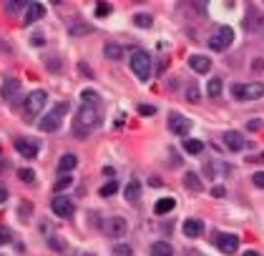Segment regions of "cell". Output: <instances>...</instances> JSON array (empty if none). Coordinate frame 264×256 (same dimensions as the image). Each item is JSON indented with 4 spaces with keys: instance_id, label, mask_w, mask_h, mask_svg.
Returning <instances> with one entry per match:
<instances>
[{
    "instance_id": "6da1fadb",
    "label": "cell",
    "mask_w": 264,
    "mask_h": 256,
    "mask_svg": "<svg viewBox=\"0 0 264 256\" xmlns=\"http://www.w3.org/2000/svg\"><path fill=\"white\" fill-rule=\"evenodd\" d=\"M98 121H101V113H98V108L96 106H88L83 103L81 108H78V113H76V123H73V131H76V136H88V131L91 128H96L98 126Z\"/></svg>"
},
{
    "instance_id": "7a4b0ae2",
    "label": "cell",
    "mask_w": 264,
    "mask_h": 256,
    "mask_svg": "<svg viewBox=\"0 0 264 256\" xmlns=\"http://www.w3.org/2000/svg\"><path fill=\"white\" fill-rule=\"evenodd\" d=\"M68 113V103H56L48 115H43V121L38 123V128L43 131V133H53V131H58L60 128V121H63V115Z\"/></svg>"
},
{
    "instance_id": "3957f363",
    "label": "cell",
    "mask_w": 264,
    "mask_h": 256,
    "mask_svg": "<svg viewBox=\"0 0 264 256\" xmlns=\"http://www.w3.org/2000/svg\"><path fill=\"white\" fill-rule=\"evenodd\" d=\"M128 63H131V71L136 73L139 81H148V78H151L153 71H151V58H148L146 51L136 48V51L131 53V60H128Z\"/></svg>"
},
{
    "instance_id": "277c9868",
    "label": "cell",
    "mask_w": 264,
    "mask_h": 256,
    "mask_svg": "<svg viewBox=\"0 0 264 256\" xmlns=\"http://www.w3.org/2000/svg\"><path fill=\"white\" fill-rule=\"evenodd\" d=\"M46 103H48V96H46V90H33V93H28V98H26V106H23V115H26V121H33L35 115L46 108Z\"/></svg>"
},
{
    "instance_id": "5b68a950",
    "label": "cell",
    "mask_w": 264,
    "mask_h": 256,
    "mask_svg": "<svg viewBox=\"0 0 264 256\" xmlns=\"http://www.w3.org/2000/svg\"><path fill=\"white\" fill-rule=\"evenodd\" d=\"M232 90L236 101H257L264 96V83H234Z\"/></svg>"
},
{
    "instance_id": "8992f818",
    "label": "cell",
    "mask_w": 264,
    "mask_h": 256,
    "mask_svg": "<svg viewBox=\"0 0 264 256\" xmlns=\"http://www.w3.org/2000/svg\"><path fill=\"white\" fill-rule=\"evenodd\" d=\"M232 40H234V30L229 28V26H222V28L209 38V48L216 51V53H222V51H227V48L232 45Z\"/></svg>"
},
{
    "instance_id": "52a82bcc",
    "label": "cell",
    "mask_w": 264,
    "mask_h": 256,
    "mask_svg": "<svg viewBox=\"0 0 264 256\" xmlns=\"http://www.w3.org/2000/svg\"><path fill=\"white\" fill-rule=\"evenodd\" d=\"M169 131L176 133V136H186L191 131V121L184 113H179V111H171L169 113Z\"/></svg>"
},
{
    "instance_id": "ba28073f",
    "label": "cell",
    "mask_w": 264,
    "mask_h": 256,
    "mask_svg": "<svg viewBox=\"0 0 264 256\" xmlns=\"http://www.w3.org/2000/svg\"><path fill=\"white\" fill-rule=\"evenodd\" d=\"M214 244H216V249L222 254H234L236 249H239V236H234V234H216Z\"/></svg>"
},
{
    "instance_id": "9c48e42d",
    "label": "cell",
    "mask_w": 264,
    "mask_h": 256,
    "mask_svg": "<svg viewBox=\"0 0 264 256\" xmlns=\"http://www.w3.org/2000/svg\"><path fill=\"white\" fill-rule=\"evenodd\" d=\"M0 96H3V101L8 103V106H15L18 103V98H20V83L15 81V78H8L3 88H0Z\"/></svg>"
},
{
    "instance_id": "30bf717a",
    "label": "cell",
    "mask_w": 264,
    "mask_h": 256,
    "mask_svg": "<svg viewBox=\"0 0 264 256\" xmlns=\"http://www.w3.org/2000/svg\"><path fill=\"white\" fill-rule=\"evenodd\" d=\"M51 208H53V214H56V216H60V219H71V216L76 214L73 201L65 199V196H56V199L51 201Z\"/></svg>"
},
{
    "instance_id": "8fae6325",
    "label": "cell",
    "mask_w": 264,
    "mask_h": 256,
    "mask_svg": "<svg viewBox=\"0 0 264 256\" xmlns=\"http://www.w3.org/2000/svg\"><path fill=\"white\" fill-rule=\"evenodd\" d=\"M126 231H128V221H126L123 216H114V219H108V221H106V234H108V236H114V239L126 236Z\"/></svg>"
},
{
    "instance_id": "7c38bea8",
    "label": "cell",
    "mask_w": 264,
    "mask_h": 256,
    "mask_svg": "<svg viewBox=\"0 0 264 256\" xmlns=\"http://www.w3.org/2000/svg\"><path fill=\"white\" fill-rule=\"evenodd\" d=\"M224 146L229 148V151H234V153H239V151H244V146H247V138L239 133V131H227L224 133Z\"/></svg>"
},
{
    "instance_id": "4fadbf2b",
    "label": "cell",
    "mask_w": 264,
    "mask_h": 256,
    "mask_svg": "<svg viewBox=\"0 0 264 256\" xmlns=\"http://www.w3.org/2000/svg\"><path fill=\"white\" fill-rule=\"evenodd\" d=\"M15 151L23 156V158H35L38 156V143L33 138H18L15 141Z\"/></svg>"
},
{
    "instance_id": "5bb4252c",
    "label": "cell",
    "mask_w": 264,
    "mask_h": 256,
    "mask_svg": "<svg viewBox=\"0 0 264 256\" xmlns=\"http://www.w3.org/2000/svg\"><path fill=\"white\" fill-rule=\"evenodd\" d=\"M189 68L194 71V73H209V68H211V60L206 56H191L189 58Z\"/></svg>"
},
{
    "instance_id": "9a60e30c",
    "label": "cell",
    "mask_w": 264,
    "mask_h": 256,
    "mask_svg": "<svg viewBox=\"0 0 264 256\" xmlns=\"http://www.w3.org/2000/svg\"><path fill=\"white\" fill-rule=\"evenodd\" d=\"M184 234H186L189 239H196V236L204 234V224H202L199 219H186V221H184Z\"/></svg>"
},
{
    "instance_id": "2e32d148",
    "label": "cell",
    "mask_w": 264,
    "mask_h": 256,
    "mask_svg": "<svg viewBox=\"0 0 264 256\" xmlns=\"http://www.w3.org/2000/svg\"><path fill=\"white\" fill-rule=\"evenodd\" d=\"M78 166V158L73 156V153H63L60 156V161H58V171H60V176H65V173H71V171Z\"/></svg>"
},
{
    "instance_id": "e0dca14e",
    "label": "cell",
    "mask_w": 264,
    "mask_h": 256,
    "mask_svg": "<svg viewBox=\"0 0 264 256\" xmlns=\"http://www.w3.org/2000/svg\"><path fill=\"white\" fill-rule=\"evenodd\" d=\"M43 15H46V8H43L40 3H30V8L26 10V26L35 23V20H40Z\"/></svg>"
},
{
    "instance_id": "ac0fdd59",
    "label": "cell",
    "mask_w": 264,
    "mask_h": 256,
    "mask_svg": "<svg viewBox=\"0 0 264 256\" xmlns=\"http://www.w3.org/2000/svg\"><path fill=\"white\" fill-rule=\"evenodd\" d=\"M184 186H186L189 191H194V194H202V191H204V186H202V181H199V176H196L194 171L184 173Z\"/></svg>"
},
{
    "instance_id": "d6986e66",
    "label": "cell",
    "mask_w": 264,
    "mask_h": 256,
    "mask_svg": "<svg viewBox=\"0 0 264 256\" xmlns=\"http://www.w3.org/2000/svg\"><path fill=\"white\" fill-rule=\"evenodd\" d=\"M123 196H126V201H128V203L139 201V199H141V183H139V181H128V183H126Z\"/></svg>"
},
{
    "instance_id": "ffe728a7",
    "label": "cell",
    "mask_w": 264,
    "mask_h": 256,
    "mask_svg": "<svg viewBox=\"0 0 264 256\" xmlns=\"http://www.w3.org/2000/svg\"><path fill=\"white\" fill-rule=\"evenodd\" d=\"M176 201L171 196H166V199H159L156 201V206H153V211L159 214V216H164V214H169V211H174Z\"/></svg>"
},
{
    "instance_id": "44dd1931",
    "label": "cell",
    "mask_w": 264,
    "mask_h": 256,
    "mask_svg": "<svg viewBox=\"0 0 264 256\" xmlns=\"http://www.w3.org/2000/svg\"><path fill=\"white\" fill-rule=\"evenodd\" d=\"M151 256H174V249H171V244H166V241H156V244L151 246Z\"/></svg>"
},
{
    "instance_id": "7402d4cb",
    "label": "cell",
    "mask_w": 264,
    "mask_h": 256,
    "mask_svg": "<svg viewBox=\"0 0 264 256\" xmlns=\"http://www.w3.org/2000/svg\"><path fill=\"white\" fill-rule=\"evenodd\" d=\"M222 90H224V81H222V78H211L209 85H206L209 98H219V96H222Z\"/></svg>"
},
{
    "instance_id": "603a6c76",
    "label": "cell",
    "mask_w": 264,
    "mask_h": 256,
    "mask_svg": "<svg viewBox=\"0 0 264 256\" xmlns=\"http://www.w3.org/2000/svg\"><path fill=\"white\" fill-rule=\"evenodd\" d=\"M184 151L191 153V156H196V153L204 151V143L199 141V138H186V141H184Z\"/></svg>"
},
{
    "instance_id": "cb8c5ba5",
    "label": "cell",
    "mask_w": 264,
    "mask_h": 256,
    "mask_svg": "<svg viewBox=\"0 0 264 256\" xmlns=\"http://www.w3.org/2000/svg\"><path fill=\"white\" fill-rule=\"evenodd\" d=\"M103 56L111 58V60H121V58H123V48L116 45V43H108V45L103 48Z\"/></svg>"
},
{
    "instance_id": "d4e9b609",
    "label": "cell",
    "mask_w": 264,
    "mask_h": 256,
    "mask_svg": "<svg viewBox=\"0 0 264 256\" xmlns=\"http://www.w3.org/2000/svg\"><path fill=\"white\" fill-rule=\"evenodd\" d=\"M20 8H26V10H28L30 3H26V0H10V3H5V10H8V13H18Z\"/></svg>"
},
{
    "instance_id": "484cf974",
    "label": "cell",
    "mask_w": 264,
    "mask_h": 256,
    "mask_svg": "<svg viewBox=\"0 0 264 256\" xmlns=\"http://www.w3.org/2000/svg\"><path fill=\"white\" fill-rule=\"evenodd\" d=\"M134 23H136L139 28H151V15H148V13H136V15H134Z\"/></svg>"
},
{
    "instance_id": "4316f807",
    "label": "cell",
    "mask_w": 264,
    "mask_h": 256,
    "mask_svg": "<svg viewBox=\"0 0 264 256\" xmlns=\"http://www.w3.org/2000/svg\"><path fill=\"white\" fill-rule=\"evenodd\" d=\"M81 98H83V101H86L88 106H96V103H98V101H101V96H98V93H96V90H91V88H86V90H83V93H81Z\"/></svg>"
},
{
    "instance_id": "83f0119b",
    "label": "cell",
    "mask_w": 264,
    "mask_h": 256,
    "mask_svg": "<svg viewBox=\"0 0 264 256\" xmlns=\"http://www.w3.org/2000/svg\"><path fill=\"white\" fill-rule=\"evenodd\" d=\"M71 183H73V178H71V173H65V176H60L58 181L53 183V189H56V191L60 194V191H65V189H68Z\"/></svg>"
},
{
    "instance_id": "f1b7e54d",
    "label": "cell",
    "mask_w": 264,
    "mask_h": 256,
    "mask_svg": "<svg viewBox=\"0 0 264 256\" xmlns=\"http://www.w3.org/2000/svg\"><path fill=\"white\" fill-rule=\"evenodd\" d=\"M91 26H88V23H73V26H71V28H68V33H71V35H83V33H91Z\"/></svg>"
},
{
    "instance_id": "f546056e",
    "label": "cell",
    "mask_w": 264,
    "mask_h": 256,
    "mask_svg": "<svg viewBox=\"0 0 264 256\" xmlns=\"http://www.w3.org/2000/svg\"><path fill=\"white\" fill-rule=\"evenodd\" d=\"M116 191H118V183H116V181H108L106 186H101V196H103V199H108V196H114Z\"/></svg>"
},
{
    "instance_id": "4dcf8cb0",
    "label": "cell",
    "mask_w": 264,
    "mask_h": 256,
    "mask_svg": "<svg viewBox=\"0 0 264 256\" xmlns=\"http://www.w3.org/2000/svg\"><path fill=\"white\" fill-rule=\"evenodd\" d=\"M114 256H134V251H131L128 244H116L114 246Z\"/></svg>"
},
{
    "instance_id": "1f68e13d",
    "label": "cell",
    "mask_w": 264,
    "mask_h": 256,
    "mask_svg": "<svg viewBox=\"0 0 264 256\" xmlns=\"http://www.w3.org/2000/svg\"><path fill=\"white\" fill-rule=\"evenodd\" d=\"M18 178H20V181H26V183H33V181H35V171L20 169L18 171Z\"/></svg>"
},
{
    "instance_id": "d6a6232c",
    "label": "cell",
    "mask_w": 264,
    "mask_h": 256,
    "mask_svg": "<svg viewBox=\"0 0 264 256\" xmlns=\"http://www.w3.org/2000/svg\"><path fill=\"white\" fill-rule=\"evenodd\" d=\"M186 98H189L191 103H199V88L194 83H189V88H186Z\"/></svg>"
},
{
    "instance_id": "836d02e7",
    "label": "cell",
    "mask_w": 264,
    "mask_h": 256,
    "mask_svg": "<svg viewBox=\"0 0 264 256\" xmlns=\"http://www.w3.org/2000/svg\"><path fill=\"white\" fill-rule=\"evenodd\" d=\"M108 13H111V5H108V3H98L96 15H98V18H103V15H108Z\"/></svg>"
},
{
    "instance_id": "e575fe53",
    "label": "cell",
    "mask_w": 264,
    "mask_h": 256,
    "mask_svg": "<svg viewBox=\"0 0 264 256\" xmlns=\"http://www.w3.org/2000/svg\"><path fill=\"white\" fill-rule=\"evenodd\" d=\"M252 183H254L257 189H264V171H257V173L252 176Z\"/></svg>"
},
{
    "instance_id": "d590c367",
    "label": "cell",
    "mask_w": 264,
    "mask_h": 256,
    "mask_svg": "<svg viewBox=\"0 0 264 256\" xmlns=\"http://www.w3.org/2000/svg\"><path fill=\"white\" fill-rule=\"evenodd\" d=\"M8 241H10V231H8V228H3V226H0V246H5Z\"/></svg>"
},
{
    "instance_id": "8d00e7d4",
    "label": "cell",
    "mask_w": 264,
    "mask_h": 256,
    "mask_svg": "<svg viewBox=\"0 0 264 256\" xmlns=\"http://www.w3.org/2000/svg\"><path fill=\"white\" fill-rule=\"evenodd\" d=\"M139 113L141 115H153L156 113V108H153V106H139Z\"/></svg>"
},
{
    "instance_id": "74e56055",
    "label": "cell",
    "mask_w": 264,
    "mask_h": 256,
    "mask_svg": "<svg viewBox=\"0 0 264 256\" xmlns=\"http://www.w3.org/2000/svg\"><path fill=\"white\" fill-rule=\"evenodd\" d=\"M51 246H53L56 251H63V239H58V236H53V239H51Z\"/></svg>"
},
{
    "instance_id": "f35d334b",
    "label": "cell",
    "mask_w": 264,
    "mask_h": 256,
    "mask_svg": "<svg viewBox=\"0 0 264 256\" xmlns=\"http://www.w3.org/2000/svg\"><path fill=\"white\" fill-rule=\"evenodd\" d=\"M247 126H249L252 131H259V128H262V121H259V118H252V121H249Z\"/></svg>"
},
{
    "instance_id": "ab89813d",
    "label": "cell",
    "mask_w": 264,
    "mask_h": 256,
    "mask_svg": "<svg viewBox=\"0 0 264 256\" xmlns=\"http://www.w3.org/2000/svg\"><path fill=\"white\" fill-rule=\"evenodd\" d=\"M148 183H151V186H153V189H159V186H164V183H161V178H159V176H151V181H148Z\"/></svg>"
},
{
    "instance_id": "60d3db41",
    "label": "cell",
    "mask_w": 264,
    "mask_h": 256,
    "mask_svg": "<svg viewBox=\"0 0 264 256\" xmlns=\"http://www.w3.org/2000/svg\"><path fill=\"white\" fill-rule=\"evenodd\" d=\"M5 201H8V189L0 186V203H5Z\"/></svg>"
},
{
    "instance_id": "b9f144b4",
    "label": "cell",
    "mask_w": 264,
    "mask_h": 256,
    "mask_svg": "<svg viewBox=\"0 0 264 256\" xmlns=\"http://www.w3.org/2000/svg\"><path fill=\"white\" fill-rule=\"evenodd\" d=\"M264 68V60L262 58H257V60H254V71H262Z\"/></svg>"
},
{
    "instance_id": "7bdbcfd3",
    "label": "cell",
    "mask_w": 264,
    "mask_h": 256,
    "mask_svg": "<svg viewBox=\"0 0 264 256\" xmlns=\"http://www.w3.org/2000/svg\"><path fill=\"white\" fill-rule=\"evenodd\" d=\"M214 196H224V186H214Z\"/></svg>"
},
{
    "instance_id": "ee69618b",
    "label": "cell",
    "mask_w": 264,
    "mask_h": 256,
    "mask_svg": "<svg viewBox=\"0 0 264 256\" xmlns=\"http://www.w3.org/2000/svg\"><path fill=\"white\" fill-rule=\"evenodd\" d=\"M244 256H259V254H257V251H247Z\"/></svg>"
},
{
    "instance_id": "f6af8a7d",
    "label": "cell",
    "mask_w": 264,
    "mask_h": 256,
    "mask_svg": "<svg viewBox=\"0 0 264 256\" xmlns=\"http://www.w3.org/2000/svg\"><path fill=\"white\" fill-rule=\"evenodd\" d=\"M83 256H96V254H83Z\"/></svg>"
},
{
    "instance_id": "bcb514c9",
    "label": "cell",
    "mask_w": 264,
    "mask_h": 256,
    "mask_svg": "<svg viewBox=\"0 0 264 256\" xmlns=\"http://www.w3.org/2000/svg\"><path fill=\"white\" fill-rule=\"evenodd\" d=\"M0 171H3V164H0Z\"/></svg>"
}]
</instances>
